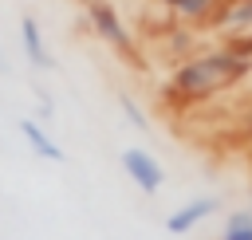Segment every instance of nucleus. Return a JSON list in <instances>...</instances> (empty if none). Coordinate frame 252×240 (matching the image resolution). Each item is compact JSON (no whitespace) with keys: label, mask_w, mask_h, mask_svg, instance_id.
<instances>
[{"label":"nucleus","mask_w":252,"mask_h":240,"mask_svg":"<svg viewBox=\"0 0 252 240\" xmlns=\"http://www.w3.org/2000/svg\"><path fill=\"white\" fill-rule=\"evenodd\" d=\"M122 169H126V177H130L142 193H158L161 181H165L161 161H158L154 153H146V150H122Z\"/></svg>","instance_id":"20e7f679"},{"label":"nucleus","mask_w":252,"mask_h":240,"mask_svg":"<svg viewBox=\"0 0 252 240\" xmlns=\"http://www.w3.org/2000/svg\"><path fill=\"white\" fill-rule=\"evenodd\" d=\"M248 209H252V205H248Z\"/></svg>","instance_id":"4468645a"},{"label":"nucleus","mask_w":252,"mask_h":240,"mask_svg":"<svg viewBox=\"0 0 252 240\" xmlns=\"http://www.w3.org/2000/svg\"><path fill=\"white\" fill-rule=\"evenodd\" d=\"M118 106H122V114L134 122V130H150V126H146V110H142L130 94H118Z\"/></svg>","instance_id":"9d476101"},{"label":"nucleus","mask_w":252,"mask_h":240,"mask_svg":"<svg viewBox=\"0 0 252 240\" xmlns=\"http://www.w3.org/2000/svg\"><path fill=\"white\" fill-rule=\"evenodd\" d=\"M217 20H220V24H228L232 31H248V28H252V0H232Z\"/></svg>","instance_id":"1a4fd4ad"},{"label":"nucleus","mask_w":252,"mask_h":240,"mask_svg":"<svg viewBox=\"0 0 252 240\" xmlns=\"http://www.w3.org/2000/svg\"><path fill=\"white\" fill-rule=\"evenodd\" d=\"M244 75H252V59L236 55L232 47H217V51H205V55H193V59L177 63L169 83H165V94L173 102H201L213 90L240 83Z\"/></svg>","instance_id":"f257e3e1"},{"label":"nucleus","mask_w":252,"mask_h":240,"mask_svg":"<svg viewBox=\"0 0 252 240\" xmlns=\"http://www.w3.org/2000/svg\"><path fill=\"white\" fill-rule=\"evenodd\" d=\"M224 47H232L236 55H248V59H252V35H248V31H236V35H232Z\"/></svg>","instance_id":"9b49d317"},{"label":"nucleus","mask_w":252,"mask_h":240,"mask_svg":"<svg viewBox=\"0 0 252 240\" xmlns=\"http://www.w3.org/2000/svg\"><path fill=\"white\" fill-rule=\"evenodd\" d=\"M240 126H244V134L252 138V106H248V114H244V122H240Z\"/></svg>","instance_id":"f8f14e48"},{"label":"nucleus","mask_w":252,"mask_h":240,"mask_svg":"<svg viewBox=\"0 0 252 240\" xmlns=\"http://www.w3.org/2000/svg\"><path fill=\"white\" fill-rule=\"evenodd\" d=\"M16 130H20V138H24V142H28V146H32L39 157H47V161H63L59 142H55V138H51V134H47L39 122H35V118H20V122H16Z\"/></svg>","instance_id":"423d86ee"},{"label":"nucleus","mask_w":252,"mask_h":240,"mask_svg":"<svg viewBox=\"0 0 252 240\" xmlns=\"http://www.w3.org/2000/svg\"><path fill=\"white\" fill-rule=\"evenodd\" d=\"M220 240H252V209H236L220 224Z\"/></svg>","instance_id":"6e6552de"},{"label":"nucleus","mask_w":252,"mask_h":240,"mask_svg":"<svg viewBox=\"0 0 252 240\" xmlns=\"http://www.w3.org/2000/svg\"><path fill=\"white\" fill-rule=\"evenodd\" d=\"M0 63H4V55H0Z\"/></svg>","instance_id":"ddd939ff"},{"label":"nucleus","mask_w":252,"mask_h":240,"mask_svg":"<svg viewBox=\"0 0 252 240\" xmlns=\"http://www.w3.org/2000/svg\"><path fill=\"white\" fill-rule=\"evenodd\" d=\"M217 209H220V197H213V193L189 197L185 205H177V209L165 216V232H169V236H185V232H193L201 220H209Z\"/></svg>","instance_id":"7ed1b4c3"},{"label":"nucleus","mask_w":252,"mask_h":240,"mask_svg":"<svg viewBox=\"0 0 252 240\" xmlns=\"http://www.w3.org/2000/svg\"><path fill=\"white\" fill-rule=\"evenodd\" d=\"M177 20H205V16H217L220 0H161Z\"/></svg>","instance_id":"0eeeda50"},{"label":"nucleus","mask_w":252,"mask_h":240,"mask_svg":"<svg viewBox=\"0 0 252 240\" xmlns=\"http://www.w3.org/2000/svg\"><path fill=\"white\" fill-rule=\"evenodd\" d=\"M20 43H24V55L32 59V67H39V71L51 67V47H47L35 16H20Z\"/></svg>","instance_id":"39448f33"},{"label":"nucleus","mask_w":252,"mask_h":240,"mask_svg":"<svg viewBox=\"0 0 252 240\" xmlns=\"http://www.w3.org/2000/svg\"><path fill=\"white\" fill-rule=\"evenodd\" d=\"M83 12H87V24H91V31H94L102 43H110L118 55H126L130 63H138L134 35L126 31V24H122V16H118V8H114L110 0H83Z\"/></svg>","instance_id":"f03ea898"}]
</instances>
